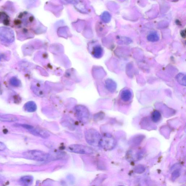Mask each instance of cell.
<instances>
[{
  "label": "cell",
  "instance_id": "8fae6325",
  "mask_svg": "<svg viewBox=\"0 0 186 186\" xmlns=\"http://www.w3.org/2000/svg\"><path fill=\"white\" fill-rule=\"evenodd\" d=\"M20 181L23 185L28 186L32 184L33 181V178L32 176H26L21 178Z\"/></svg>",
  "mask_w": 186,
  "mask_h": 186
},
{
  "label": "cell",
  "instance_id": "5b68a950",
  "mask_svg": "<svg viewBox=\"0 0 186 186\" xmlns=\"http://www.w3.org/2000/svg\"><path fill=\"white\" fill-rule=\"evenodd\" d=\"M116 141L111 135L106 134L102 136L99 146L106 150H110L114 148Z\"/></svg>",
  "mask_w": 186,
  "mask_h": 186
},
{
  "label": "cell",
  "instance_id": "cb8c5ba5",
  "mask_svg": "<svg viewBox=\"0 0 186 186\" xmlns=\"http://www.w3.org/2000/svg\"></svg>",
  "mask_w": 186,
  "mask_h": 186
},
{
  "label": "cell",
  "instance_id": "ffe728a7",
  "mask_svg": "<svg viewBox=\"0 0 186 186\" xmlns=\"http://www.w3.org/2000/svg\"><path fill=\"white\" fill-rule=\"evenodd\" d=\"M103 18L104 20L106 22H109L110 19V16L109 13H104Z\"/></svg>",
  "mask_w": 186,
  "mask_h": 186
},
{
  "label": "cell",
  "instance_id": "ac0fdd59",
  "mask_svg": "<svg viewBox=\"0 0 186 186\" xmlns=\"http://www.w3.org/2000/svg\"><path fill=\"white\" fill-rule=\"evenodd\" d=\"M180 175V171L179 170L177 169L174 171L172 174V179L174 180L179 177Z\"/></svg>",
  "mask_w": 186,
  "mask_h": 186
},
{
  "label": "cell",
  "instance_id": "603a6c76",
  "mask_svg": "<svg viewBox=\"0 0 186 186\" xmlns=\"http://www.w3.org/2000/svg\"><path fill=\"white\" fill-rule=\"evenodd\" d=\"M1 56H0V61H1Z\"/></svg>",
  "mask_w": 186,
  "mask_h": 186
},
{
  "label": "cell",
  "instance_id": "d6986e66",
  "mask_svg": "<svg viewBox=\"0 0 186 186\" xmlns=\"http://www.w3.org/2000/svg\"><path fill=\"white\" fill-rule=\"evenodd\" d=\"M137 169L135 170V172H136V173H142L144 171L145 168L143 166H138L136 167Z\"/></svg>",
  "mask_w": 186,
  "mask_h": 186
},
{
  "label": "cell",
  "instance_id": "6da1fadb",
  "mask_svg": "<svg viewBox=\"0 0 186 186\" xmlns=\"http://www.w3.org/2000/svg\"><path fill=\"white\" fill-rule=\"evenodd\" d=\"M25 158L28 160L38 162H45L50 160L54 159L56 157L53 154L46 153L44 151L32 150L26 151L23 154Z\"/></svg>",
  "mask_w": 186,
  "mask_h": 186
},
{
  "label": "cell",
  "instance_id": "e0dca14e",
  "mask_svg": "<svg viewBox=\"0 0 186 186\" xmlns=\"http://www.w3.org/2000/svg\"><path fill=\"white\" fill-rule=\"evenodd\" d=\"M8 17L7 16L5 13H0V21L3 23H6L7 22Z\"/></svg>",
  "mask_w": 186,
  "mask_h": 186
},
{
  "label": "cell",
  "instance_id": "8992f818",
  "mask_svg": "<svg viewBox=\"0 0 186 186\" xmlns=\"http://www.w3.org/2000/svg\"><path fill=\"white\" fill-rule=\"evenodd\" d=\"M14 32L11 29L6 27L0 28V40L4 42L10 43L14 41Z\"/></svg>",
  "mask_w": 186,
  "mask_h": 186
},
{
  "label": "cell",
  "instance_id": "52a82bcc",
  "mask_svg": "<svg viewBox=\"0 0 186 186\" xmlns=\"http://www.w3.org/2000/svg\"><path fill=\"white\" fill-rule=\"evenodd\" d=\"M27 130L32 134L43 139H47L50 136V133L47 131L43 129L34 128L32 125H30Z\"/></svg>",
  "mask_w": 186,
  "mask_h": 186
},
{
  "label": "cell",
  "instance_id": "5bb4252c",
  "mask_svg": "<svg viewBox=\"0 0 186 186\" xmlns=\"http://www.w3.org/2000/svg\"><path fill=\"white\" fill-rule=\"evenodd\" d=\"M147 39L150 42H156L159 40V37L156 32H152L148 35Z\"/></svg>",
  "mask_w": 186,
  "mask_h": 186
},
{
  "label": "cell",
  "instance_id": "4fadbf2b",
  "mask_svg": "<svg viewBox=\"0 0 186 186\" xmlns=\"http://www.w3.org/2000/svg\"><path fill=\"white\" fill-rule=\"evenodd\" d=\"M106 86L110 91L113 92L116 90V84L113 81L109 79L106 81Z\"/></svg>",
  "mask_w": 186,
  "mask_h": 186
},
{
  "label": "cell",
  "instance_id": "3957f363",
  "mask_svg": "<svg viewBox=\"0 0 186 186\" xmlns=\"http://www.w3.org/2000/svg\"><path fill=\"white\" fill-rule=\"evenodd\" d=\"M74 111L76 116L81 123L86 124L90 121V112L86 106L81 105H77L75 106Z\"/></svg>",
  "mask_w": 186,
  "mask_h": 186
},
{
  "label": "cell",
  "instance_id": "7c38bea8",
  "mask_svg": "<svg viewBox=\"0 0 186 186\" xmlns=\"http://www.w3.org/2000/svg\"><path fill=\"white\" fill-rule=\"evenodd\" d=\"M162 118V115L158 110H154L151 114V119L154 123H158Z\"/></svg>",
  "mask_w": 186,
  "mask_h": 186
},
{
  "label": "cell",
  "instance_id": "44dd1931",
  "mask_svg": "<svg viewBox=\"0 0 186 186\" xmlns=\"http://www.w3.org/2000/svg\"><path fill=\"white\" fill-rule=\"evenodd\" d=\"M6 148V145L3 143L0 142V151H4Z\"/></svg>",
  "mask_w": 186,
  "mask_h": 186
},
{
  "label": "cell",
  "instance_id": "30bf717a",
  "mask_svg": "<svg viewBox=\"0 0 186 186\" xmlns=\"http://www.w3.org/2000/svg\"><path fill=\"white\" fill-rule=\"evenodd\" d=\"M24 108L25 110L27 112H34L37 110V105L35 102H34L30 101L27 102L25 104Z\"/></svg>",
  "mask_w": 186,
  "mask_h": 186
},
{
  "label": "cell",
  "instance_id": "2e32d148",
  "mask_svg": "<svg viewBox=\"0 0 186 186\" xmlns=\"http://www.w3.org/2000/svg\"><path fill=\"white\" fill-rule=\"evenodd\" d=\"M9 83L12 86L15 87L20 86L21 85L20 80L15 77H12L9 80Z\"/></svg>",
  "mask_w": 186,
  "mask_h": 186
},
{
  "label": "cell",
  "instance_id": "9c48e42d",
  "mask_svg": "<svg viewBox=\"0 0 186 186\" xmlns=\"http://www.w3.org/2000/svg\"><path fill=\"white\" fill-rule=\"evenodd\" d=\"M121 98L125 102H128L131 100L132 97V92L128 89L122 91L121 94Z\"/></svg>",
  "mask_w": 186,
  "mask_h": 186
},
{
  "label": "cell",
  "instance_id": "7402d4cb",
  "mask_svg": "<svg viewBox=\"0 0 186 186\" xmlns=\"http://www.w3.org/2000/svg\"><path fill=\"white\" fill-rule=\"evenodd\" d=\"M181 35L183 37H184L185 36V32H184V31H183V32H181Z\"/></svg>",
  "mask_w": 186,
  "mask_h": 186
},
{
  "label": "cell",
  "instance_id": "277c9868",
  "mask_svg": "<svg viewBox=\"0 0 186 186\" xmlns=\"http://www.w3.org/2000/svg\"><path fill=\"white\" fill-rule=\"evenodd\" d=\"M67 150L71 152L82 154H94L95 151L91 147L79 144L70 145Z\"/></svg>",
  "mask_w": 186,
  "mask_h": 186
},
{
  "label": "cell",
  "instance_id": "9a60e30c",
  "mask_svg": "<svg viewBox=\"0 0 186 186\" xmlns=\"http://www.w3.org/2000/svg\"><path fill=\"white\" fill-rule=\"evenodd\" d=\"M177 81L180 84L185 86L186 76L184 74L182 73H180L176 76Z\"/></svg>",
  "mask_w": 186,
  "mask_h": 186
},
{
  "label": "cell",
  "instance_id": "7a4b0ae2",
  "mask_svg": "<svg viewBox=\"0 0 186 186\" xmlns=\"http://www.w3.org/2000/svg\"><path fill=\"white\" fill-rule=\"evenodd\" d=\"M85 138L89 145L94 147H99L102 138V136L96 129H90L85 132Z\"/></svg>",
  "mask_w": 186,
  "mask_h": 186
},
{
  "label": "cell",
  "instance_id": "ba28073f",
  "mask_svg": "<svg viewBox=\"0 0 186 186\" xmlns=\"http://www.w3.org/2000/svg\"><path fill=\"white\" fill-rule=\"evenodd\" d=\"M18 121L16 116L11 114L0 113V121L7 122H13Z\"/></svg>",
  "mask_w": 186,
  "mask_h": 186
}]
</instances>
